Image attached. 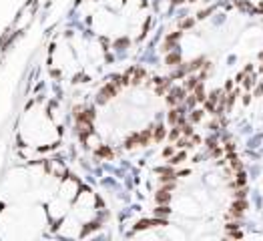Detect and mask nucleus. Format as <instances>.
<instances>
[{"label":"nucleus","instance_id":"1","mask_svg":"<svg viewBox=\"0 0 263 241\" xmlns=\"http://www.w3.org/2000/svg\"><path fill=\"white\" fill-rule=\"evenodd\" d=\"M115 92H117V86H115L113 83L107 84V86H102L101 92H99V103H107L110 97H115Z\"/></svg>","mask_w":263,"mask_h":241},{"label":"nucleus","instance_id":"2","mask_svg":"<svg viewBox=\"0 0 263 241\" xmlns=\"http://www.w3.org/2000/svg\"><path fill=\"white\" fill-rule=\"evenodd\" d=\"M183 94H185V89H175V91L169 92L167 103H169V105H175V103H179V100H183Z\"/></svg>","mask_w":263,"mask_h":241},{"label":"nucleus","instance_id":"3","mask_svg":"<svg viewBox=\"0 0 263 241\" xmlns=\"http://www.w3.org/2000/svg\"><path fill=\"white\" fill-rule=\"evenodd\" d=\"M245 209H247V203L243 199H237L235 203H233V207H231V215H233V217H239Z\"/></svg>","mask_w":263,"mask_h":241},{"label":"nucleus","instance_id":"4","mask_svg":"<svg viewBox=\"0 0 263 241\" xmlns=\"http://www.w3.org/2000/svg\"><path fill=\"white\" fill-rule=\"evenodd\" d=\"M151 225H165V221H159V219H153V221H149V219H143V221H139L135 225L137 231H141V229H147V227H151Z\"/></svg>","mask_w":263,"mask_h":241},{"label":"nucleus","instance_id":"5","mask_svg":"<svg viewBox=\"0 0 263 241\" xmlns=\"http://www.w3.org/2000/svg\"><path fill=\"white\" fill-rule=\"evenodd\" d=\"M157 201H159V203H167V201H171V193H169V189H163V191L157 193Z\"/></svg>","mask_w":263,"mask_h":241},{"label":"nucleus","instance_id":"6","mask_svg":"<svg viewBox=\"0 0 263 241\" xmlns=\"http://www.w3.org/2000/svg\"><path fill=\"white\" fill-rule=\"evenodd\" d=\"M137 139H139V145H147L151 141V131H143L141 135L137 133Z\"/></svg>","mask_w":263,"mask_h":241},{"label":"nucleus","instance_id":"7","mask_svg":"<svg viewBox=\"0 0 263 241\" xmlns=\"http://www.w3.org/2000/svg\"><path fill=\"white\" fill-rule=\"evenodd\" d=\"M179 36H181V32H175V34H171V36H167V42H165V50H171V48H173V44H175V40H177Z\"/></svg>","mask_w":263,"mask_h":241},{"label":"nucleus","instance_id":"8","mask_svg":"<svg viewBox=\"0 0 263 241\" xmlns=\"http://www.w3.org/2000/svg\"><path fill=\"white\" fill-rule=\"evenodd\" d=\"M179 62H181V56H179L177 52H173V54L167 56V64H169V67H175V64H179Z\"/></svg>","mask_w":263,"mask_h":241},{"label":"nucleus","instance_id":"9","mask_svg":"<svg viewBox=\"0 0 263 241\" xmlns=\"http://www.w3.org/2000/svg\"><path fill=\"white\" fill-rule=\"evenodd\" d=\"M96 155H99V157H104V159H110L113 157V151H110L109 147H101V149L96 151Z\"/></svg>","mask_w":263,"mask_h":241},{"label":"nucleus","instance_id":"10","mask_svg":"<svg viewBox=\"0 0 263 241\" xmlns=\"http://www.w3.org/2000/svg\"><path fill=\"white\" fill-rule=\"evenodd\" d=\"M195 91H197V97H195V100H201V103H203V100H205V91H203V84H201V83H197Z\"/></svg>","mask_w":263,"mask_h":241},{"label":"nucleus","instance_id":"11","mask_svg":"<svg viewBox=\"0 0 263 241\" xmlns=\"http://www.w3.org/2000/svg\"><path fill=\"white\" fill-rule=\"evenodd\" d=\"M199 81H201V78H195V76H191V78L187 81L185 89H187V91H193V89H195V86H197V83H199Z\"/></svg>","mask_w":263,"mask_h":241},{"label":"nucleus","instance_id":"12","mask_svg":"<svg viewBox=\"0 0 263 241\" xmlns=\"http://www.w3.org/2000/svg\"><path fill=\"white\" fill-rule=\"evenodd\" d=\"M163 137H165V129H163V127H157V131H155V141H161Z\"/></svg>","mask_w":263,"mask_h":241},{"label":"nucleus","instance_id":"13","mask_svg":"<svg viewBox=\"0 0 263 241\" xmlns=\"http://www.w3.org/2000/svg\"><path fill=\"white\" fill-rule=\"evenodd\" d=\"M143 76H145V70H143V68H137V70H135V78H133V83H139Z\"/></svg>","mask_w":263,"mask_h":241},{"label":"nucleus","instance_id":"14","mask_svg":"<svg viewBox=\"0 0 263 241\" xmlns=\"http://www.w3.org/2000/svg\"><path fill=\"white\" fill-rule=\"evenodd\" d=\"M167 213H171V209H169V207H165V205H161V207L155 211V215H167Z\"/></svg>","mask_w":263,"mask_h":241},{"label":"nucleus","instance_id":"15","mask_svg":"<svg viewBox=\"0 0 263 241\" xmlns=\"http://www.w3.org/2000/svg\"><path fill=\"white\" fill-rule=\"evenodd\" d=\"M245 181H247L245 173H243V171H239V175H237V185H245Z\"/></svg>","mask_w":263,"mask_h":241},{"label":"nucleus","instance_id":"16","mask_svg":"<svg viewBox=\"0 0 263 241\" xmlns=\"http://www.w3.org/2000/svg\"><path fill=\"white\" fill-rule=\"evenodd\" d=\"M231 167H233V169H241V163H239V159L237 157H233V155H231Z\"/></svg>","mask_w":263,"mask_h":241},{"label":"nucleus","instance_id":"17","mask_svg":"<svg viewBox=\"0 0 263 241\" xmlns=\"http://www.w3.org/2000/svg\"><path fill=\"white\" fill-rule=\"evenodd\" d=\"M183 159H185V153H179L177 157H173V159H171V163H173V165H177V163H181Z\"/></svg>","mask_w":263,"mask_h":241},{"label":"nucleus","instance_id":"18","mask_svg":"<svg viewBox=\"0 0 263 241\" xmlns=\"http://www.w3.org/2000/svg\"><path fill=\"white\" fill-rule=\"evenodd\" d=\"M96 227H99V223H88V227H85V229H83V235H86L88 231H93V229H96Z\"/></svg>","mask_w":263,"mask_h":241},{"label":"nucleus","instance_id":"19","mask_svg":"<svg viewBox=\"0 0 263 241\" xmlns=\"http://www.w3.org/2000/svg\"><path fill=\"white\" fill-rule=\"evenodd\" d=\"M193 121H201V111H193V116H191Z\"/></svg>","mask_w":263,"mask_h":241},{"label":"nucleus","instance_id":"20","mask_svg":"<svg viewBox=\"0 0 263 241\" xmlns=\"http://www.w3.org/2000/svg\"><path fill=\"white\" fill-rule=\"evenodd\" d=\"M179 133H181V129H175V131H171V139H177Z\"/></svg>","mask_w":263,"mask_h":241},{"label":"nucleus","instance_id":"21","mask_svg":"<svg viewBox=\"0 0 263 241\" xmlns=\"http://www.w3.org/2000/svg\"><path fill=\"white\" fill-rule=\"evenodd\" d=\"M127 44H129V40H127V38H123V40H119V42H117V46H127Z\"/></svg>","mask_w":263,"mask_h":241},{"label":"nucleus","instance_id":"22","mask_svg":"<svg viewBox=\"0 0 263 241\" xmlns=\"http://www.w3.org/2000/svg\"><path fill=\"white\" fill-rule=\"evenodd\" d=\"M181 26H183V28H189V26H193V20H185Z\"/></svg>","mask_w":263,"mask_h":241},{"label":"nucleus","instance_id":"23","mask_svg":"<svg viewBox=\"0 0 263 241\" xmlns=\"http://www.w3.org/2000/svg\"><path fill=\"white\" fill-rule=\"evenodd\" d=\"M211 10H213V8H209V10H205V12H199V18H205V16H207V14H209V12H211Z\"/></svg>","mask_w":263,"mask_h":241},{"label":"nucleus","instance_id":"24","mask_svg":"<svg viewBox=\"0 0 263 241\" xmlns=\"http://www.w3.org/2000/svg\"><path fill=\"white\" fill-rule=\"evenodd\" d=\"M261 92H263V83L259 84V86H257V91H255V94H257V97H259V94H261Z\"/></svg>","mask_w":263,"mask_h":241},{"label":"nucleus","instance_id":"25","mask_svg":"<svg viewBox=\"0 0 263 241\" xmlns=\"http://www.w3.org/2000/svg\"><path fill=\"white\" fill-rule=\"evenodd\" d=\"M235 197H237V199H243V197H245V193H243V191H237V193H235Z\"/></svg>","mask_w":263,"mask_h":241},{"label":"nucleus","instance_id":"26","mask_svg":"<svg viewBox=\"0 0 263 241\" xmlns=\"http://www.w3.org/2000/svg\"><path fill=\"white\" fill-rule=\"evenodd\" d=\"M207 143H209L207 147H211V149H215V139H209V141H207Z\"/></svg>","mask_w":263,"mask_h":241},{"label":"nucleus","instance_id":"27","mask_svg":"<svg viewBox=\"0 0 263 241\" xmlns=\"http://www.w3.org/2000/svg\"><path fill=\"white\" fill-rule=\"evenodd\" d=\"M175 2H177V4H179V2H183V0H175Z\"/></svg>","mask_w":263,"mask_h":241}]
</instances>
